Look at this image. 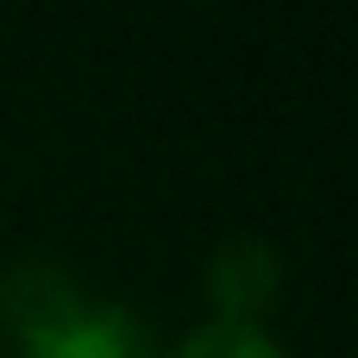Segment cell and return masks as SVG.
<instances>
[{
    "label": "cell",
    "mask_w": 358,
    "mask_h": 358,
    "mask_svg": "<svg viewBox=\"0 0 358 358\" xmlns=\"http://www.w3.org/2000/svg\"><path fill=\"white\" fill-rule=\"evenodd\" d=\"M88 308H94V302H88V296L76 289V277L57 271L50 258H19L13 271H0V327H6L19 346H31V340H44V334L82 321Z\"/></svg>",
    "instance_id": "6da1fadb"
},
{
    "label": "cell",
    "mask_w": 358,
    "mask_h": 358,
    "mask_svg": "<svg viewBox=\"0 0 358 358\" xmlns=\"http://www.w3.org/2000/svg\"><path fill=\"white\" fill-rule=\"evenodd\" d=\"M170 358H283V346L258 327V321H201L195 334H182V346Z\"/></svg>",
    "instance_id": "277c9868"
},
{
    "label": "cell",
    "mask_w": 358,
    "mask_h": 358,
    "mask_svg": "<svg viewBox=\"0 0 358 358\" xmlns=\"http://www.w3.org/2000/svg\"><path fill=\"white\" fill-rule=\"evenodd\" d=\"M277 283H283V258L271 239L239 233V239L214 245V258H208V289L220 302V321H252L258 308L277 302Z\"/></svg>",
    "instance_id": "7a4b0ae2"
},
{
    "label": "cell",
    "mask_w": 358,
    "mask_h": 358,
    "mask_svg": "<svg viewBox=\"0 0 358 358\" xmlns=\"http://www.w3.org/2000/svg\"><path fill=\"white\" fill-rule=\"evenodd\" d=\"M25 358H138V327L120 308H88L82 321L31 340Z\"/></svg>",
    "instance_id": "3957f363"
}]
</instances>
